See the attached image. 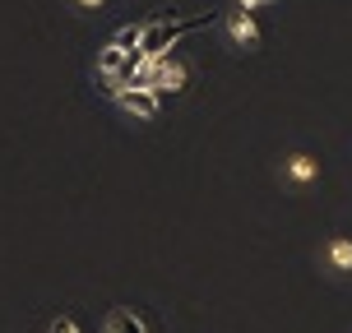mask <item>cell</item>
<instances>
[{
	"label": "cell",
	"instance_id": "cell-1",
	"mask_svg": "<svg viewBox=\"0 0 352 333\" xmlns=\"http://www.w3.org/2000/svg\"><path fill=\"white\" fill-rule=\"evenodd\" d=\"M223 33H228V42L236 47V51H255V47L264 42L260 19L246 14V10H232V14H223Z\"/></svg>",
	"mask_w": 352,
	"mask_h": 333
},
{
	"label": "cell",
	"instance_id": "cell-2",
	"mask_svg": "<svg viewBox=\"0 0 352 333\" xmlns=\"http://www.w3.org/2000/svg\"><path fill=\"white\" fill-rule=\"evenodd\" d=\"M111 102L121 106V111H130V116H140V121H153L158 116V93L153 88H116Z\"/></svg>",
	"mask_w": 352,
	"mask_h": 333
},
{
	"label": "cell",
	"instance_id": "cell-3",
	"mask_svg": "<svg viewBox=\"0 0 352 333\" xmlns=\"http://www.w3.org/2000/svg\"><path fill=\"white\" fill-rule=\"evenodd\" d=\"M320 260H324V268L334 278H348L352 273V236H329L324 250H320Z\"/></svg>",
	"mask_w": 352,
	"mask_h": 333
},
{
	"label": "cell",
	"instance_id": "cell-4",
	"mask_svg": "<svg viewBox=\"0 0 352 333\" xmlns=\"http://www.w3.org/2000/svg\"><path fill=\"white\" fill-rule=\"evenodd\" d=\"M283 181L311 185V181H320V162L311 158V153H287V158H283Z\"/></svg>",
	"mask_w": 352,
	"mask_h": 333
},
{
	"label": "cell",
	"instance_id": "cell-5",
	"mask_svg": "<svg viewBox=\"0 0 352 333\" xmlns=\"http://www.w3.org/2000/svg\"><path fill=\"white\" fill-rule=\"evenodd\" d=\"M102 333H148L140 310H130V306H111L102 319Z\"/></svg>",
	"mask_w": 352,
	"mask_h": 333
},
{
	"label": "cell",
	"instance_id": "cell-6",
	"mask_svg": "<svg viewBox=\"0 0 352 333\" xmlns=\"http://www.w3.org/2000/svg\"><path fill=\"white\" fill-rule=\"evenodd\" d=\"M47 333H84V329H79V319H74L70 310H60V315H52V324H47Z\"/></svg>",
	"mask_w": 352,
	"mask_h": 333
},
{
	"label": "cell",
	"instance_id": "cell-7",
	"mask_svg": "<svg viewBox=\"0 0 352 333\" xmlns=\"http://www.w3.org/2000/svg\"><path fill=\"white\" fill-rule=\"evenodd\" d=\"M260 5H274V0H236V10H246V14H255Z\"/></svg>",
	"mask_w": 352,
	"mask_h": 333
},
{
	"label": "cell",
	"instance_id": "cell-8",
	"mask_svg": "<svg viewBox=\"0 0 352 333\" xmlns=\"http://www.w3.org/2000/svg\"><path fill=\"white\" fill-rule=\"evenodd\" d=\"M74 5H84V10H102L107 0H74Z\"/></svg>",
	"mask_w": 352,
	"mask_h": 333
}]
</instances>
